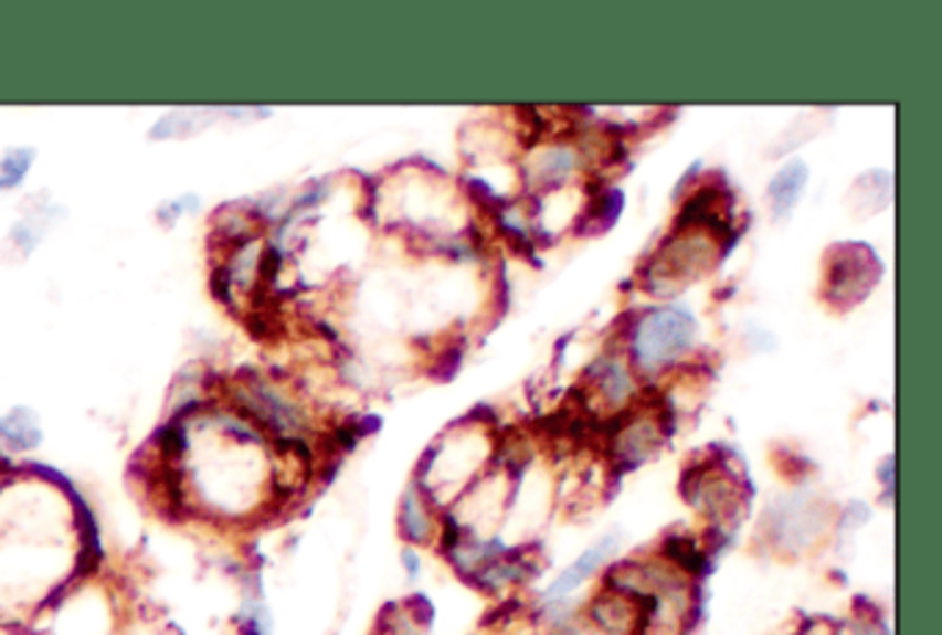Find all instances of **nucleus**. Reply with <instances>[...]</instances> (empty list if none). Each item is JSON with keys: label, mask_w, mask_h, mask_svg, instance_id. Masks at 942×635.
<instances>
[{"label": "nucleus", "mask_w": 942, "mask_h": 635, "mask_svg": "<svg viewBox=\"0 0 942 635\" xmlns=\"http://www.w3.org/2000/svg\"><path fill=\"white\" fill-rule=\"evenodd\" d=\"M694 335H697V320L688 309H655L636 326V342H633L636 362L642 368H660L686 353Z\"/></svg>", "instance_id": "obj_1"}, {"label": "nucleus", "mask_w": 942, "mask_h": 635, "mask_svg": "<svg viewBox=\"0 0 942 635\" xmlns=\"http://www.w3.org/2000/svg\"><path fill=\"white\" fill-rule=\"evenodd\" d=\"M614 547H616L614 536H605L603 541H597L592 550L583 552V555L578 558V561L572 563L570 569H564V572L555 578V583L550 585L548 591H544V600L555 602V600H564V596H570L572 591L578 589V585L586 583V578H592V574L597 572V569L603 567L605 561H608L611 552H614Z\"/></svg>", "instance_id": "obj_2"}, {"label": "nucleus", "mask_w": 942, "mask_h": 635, "mask_svg": "<svg viewBox=\"0 0 942 635\" xmlns=\"http://www.w3.org/2000/svg\"><path fill=\"white\" fill-rule=\"evenodd\" d=\"M804 186H807V166H804L802 160H791V163L776 171V177L769 186L774 219H785V215L791 213L793 204L802 197Z\"/></svg>", "instance_id": "obj_3"}, {"label": "nucleus", "mask_w": 942, "mask_h": 635, "mask_svg": "<svg viewBox=\"0 0 942 635\" xmlns=\"http://www.w3.org/2000/svg\"><path fill=\"white\" fill-rule=\"evenodd\" d=\"M399 528L404 533L406 541H423L432 539V508H428L426 497H423L421 486H410L401 500V514H399Z\"/></svg>", "instance_id": "obj_4"}, {"label": "nucleus", "mask_w": 942, "mask_h": 635, "mask_svg": "<svg viewBox=\"0 0 942 635\" xmlns=\"http://www.w3.org/2000/svg\"><path fill=\"white\" fill-rule=\"evenodd\" d=\"M660 555H664V561L671 563L677 572L694 574V578L708 569L705 552L699 550V544L691 536H669V539L664 541V547H660Z\"/></svg>", "instance_id": "obj_5"}, {"label": "nucleus", "mask_w": 942, "mask_h": 635, "mask_svg": "<svg viewBox=\"0 0 942 635\" xmlns=\"http://www.w3.org/2000/svg\"><path fill=\"white\" fill-rule=\"evenodd\" d=\"M572 169H575V155H572V149L553 147L548 149V152H544L528 171H531L533 177L531 182H539V186L544 188H553L559 186V182H564Z\"/></svg>", "instance_id": "obj_6"}, {"label": "nucleus", "mask_w": 942, "mask_h": 635, "mask_svg": "<svg viewBox=\"0 0 942 635\" xmlns=\"http://www.w3.org/2000/svg\"><path fill=\"white\" fill-rule=\"evenodd\" d=\"M0 436H3V440H7L12 447H18V451H29V447H36L42 440L36 423H25L23 412H14V414H9L7 420H0Z\"/></svg>", "instance_id": "obj_7"}, {"label": "nucleus", "mask_w": 942, "mask_h": 635, "mask_svg": "<svg viewBox=\"0 0 942 635\" xmlns=\"http://www.w3.org/2000/svg\"><path fill=\"white\" fill-rule=\"evenodd\" d=\"M600 368H603V373H600L597 381L603 384L605 395H608L611 401H622V398L631 392V379H627V373L616 362H603Z\"/></svg>", "instance_id": "obj_8"}, {"label": "nucleus", "mask_w": 942, "mask_h": 635, "mask_svg": "<svg viewBox=\"0 0 942 635\" xmlns=\"http://www.w3.org/2000/svg\"><path fill=\"white\" fill-rule=\"evenodd\" d=\"M244 635H272V618L263 607L250 605L244 611Z\"/></svg>", "instance_id": "obj_9"}]
</instances>
